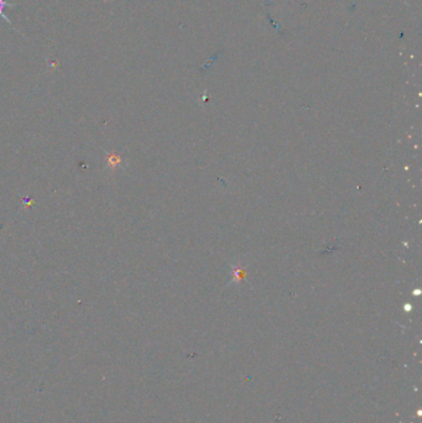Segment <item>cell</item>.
Masks as SVG:
<instances>
[{
  "mask_svg": "<svg viewBox=\"0 0 422 423\" xmlns=\"http://www.w3.org/2000/svg\"><path fill=\"white\" fill-rule=\"evenodd\" d=\"M13 6H16V4L8 3L6 0H0V18L4 19V20H5L8 24H10V25H11V21L9 20L8 16L5 15L4 10H5V8H13Z\"/></svg>",
  "mask_w": 422,
  "mask_h": 423,
  "instance_id": "6da1fadb",
  "label": "cell"
}]
</instances>
